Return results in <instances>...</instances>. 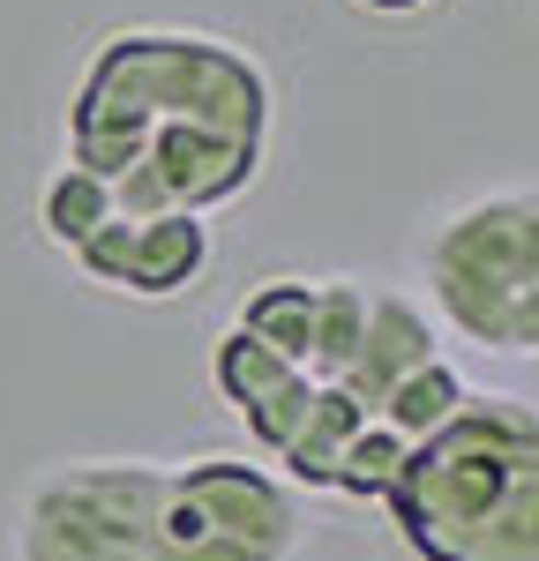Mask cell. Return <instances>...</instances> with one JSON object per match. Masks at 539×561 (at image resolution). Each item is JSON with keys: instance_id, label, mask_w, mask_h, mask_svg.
I'll use <instances>...</instances> for the list:
<instances>
[{"instance_id": "cell-1", "label": "cell", "mask_w": 539, "mask_h": 561, "mask_svg": "<svg viewBox=\"0 0 539 561\" xmlns=\"http://www.w3.org/2000/svg\"><path fill=\"white\" fill-rule=\"evenodd\" d=\"M270 83L248 53L187 31H121L68 105V158L113 187V217H203L263 165Z\"/></svg>"}, {"instance_id": "cell-2", "label": "cell", "mask_w": 539, "mask_h": 561, "mask_svg": "<svg viewBox=\"0 0 539 561\" xmlns=\"http://www.w3.org/2000/svg\"><path fill=\"white\" fill-rule=\"evenodd\" d=\"M300 494L240 457L60 465L15 510V561H293Z\"/></svg>"}, {"instance_id": "cell-3", "label": "cell", "mask_w": 539, "mask_h": 561, "mask_svg": "<svg viewBox=\"0 0 539 561\" xmlns=\"http://www.w3.org/2000/svg\"><path fill=\"white\" fill-rule=\"evenodd\" d=\"M382 510L420 561H539V412L465 397L443 434L404 449Z\"/></svg>"}, {"instance_id": "cell-4", "label": "cell", "mask_w": 539, "mask_h": 561, "mask_svg": "<svg viewBox=\"0 0 539 561\" xmlns=\"http://www.w3.org/2000/svg\"><path fill=\"white\" fill-rule=\"evenodd\" d=\"M427 285L449 330L488 352H539V195L465 203L427 240Z\"/></svg>"}, {"instance_id": "cell-5", "label": "cell", "mask_w": 539, "mask_h": 561, "mask_svg": "<svg viewBox=\"0 0 539 561\" xmlns=\"http://www.w3.org/2000/svg\"><path fill=\"white\" fill-rule=\"evenodd\" d=\"M90 285L105 293H135V300H173L203 277L210 262V232L203 217H113L76 248Z\"/></svg>"}, {"instance_id": "cell-6", "label": "cell", "mask_w": 539, "mask_h": 561, "mask_svg": "<svg viewBox=\"0 0 539 561\" xmlns=\"http://www.w3.org/2000/svg\"><path fill=\"white\" fill-rule=\"evenodd\" d=\"M435 359V330H427V314L398 293H367V337H359V359L345 367V397H353L359 412H382V397L412 375V367H427Z\"/></svg>"}, {"instance_id": "cell-7", "label": "cell", "mask_w": 539, "mask_h": 561, "mask_svg": "<svg viewBox=\"0 0 539 561\" xmlns=\"http://www.w3.org/2000/svg\"><path fill=\"white\" fill-rule=\"evenodd\" d=\"M367 420H375V412H359L337 382H314V404H308V420H300V434L277 449L285 479H293V486H337V457H345V442H353Z\"/></svg>"}, {"instance_id": "cell-8", "label": "cell", "mask_w": 539, "mask_h": 561, "mask_svg": "<svg viewBox=\"0 0 539 561\" xmlns=\"http://www.w3.org/2000/svg\"><path fill=\"white\" fill-rule=\"evenodd\" d=\"M232 330H248L255 345H270L285 367H300L308 375V352H314V285L308 277H270L255 285L240 314H232Z\"/></svg>"}, {"instance_id": "cell-9", "label": "cell", "mask_w": 539, "mask_h": 561, "mask_svg": "<svg viewBox=\"0 0 539 561\" xmlns=\"http://www.w3.org/2000/svg\"><path fill=\"white\" fill-rule=\"evenodd\" d=\"M465 397H472V389H465V375H457L449 359H427V367H412V375L382 397V412H375V420H382V427L412 449V442L443 434L449 420H457V404H465Z\"/></svg>"}, {"instance_id": "cell-10", "label": "cell", "mask_w": 539, "mask_h": 561, "mask_svg": "<svg viewBox=\"0 0 539 561\" xmlns=\"http://www.w3.org/2000/svg\"><path fill=\"white\" fill-rule=\"evenodd\" d=\"M359 337H367V285H353V277H322V285H314L308 382H345V367L359 359Z\"/></svg>"}, {"instance_id": "cell-11", "label": "cell", "mask_w": 539, "mask_h": 561, "mask_svg": "<svg viewBox=\"0 0 539 561\" xmlns=\"http://www.w3.org/2000/svg\"><path fill=\"white\" fill-rule=\"evenodd\" d=\"M210 375H218V389H225V404L248 420V412H263V404H277L285 389H300L308 375L300 367H285L270 345H255L248 330H225L218 337V359H210Z\"/></svg>"}, {"instance_id": "cell-12", "label": "cell", "mask_w": 539, "mask_h": 561, "mask_svg": "<svg viewBox=\"0 0 539 561\" xmlns=\"http://www.w3.org/2000/svg\"><path fill=\"white\" fill-rule=\"evenodd\" d=\"M38 225H45V240H53V248H68V255H76L98 225H113V187H105L98 173H83V165H68V173L45 180Z\"/></svg>"}, {"instance_id": "cell-13", "label": "cell", "mask_w": 539, "mask_h": 561, "mask_svg": "<svg viewBox=\"0 0 539 561\" xmlns=\"http://www.w3.org/2000/svg\"><path fill=\"white\" fill-rule=\"evenodd\" d=\"M404 472V442L382 420H367V427L345 442V457H337V494H353V502H390V486Z\"/></svg>"}, {"instance_id": "cell-14", "label": "cell", "mask_w": 539, "mask_h": 561, "mask_svg": "<svg viewBox=\"0 0 539 561\" xmlns=\"http://www.w3.org/2000/svg\"><path fill=\"white\" fill-rule=\"evenodd\" d=\"M359 8H375V15H412V8H427V0H359Z\"/></svg>"}]
</instances>
